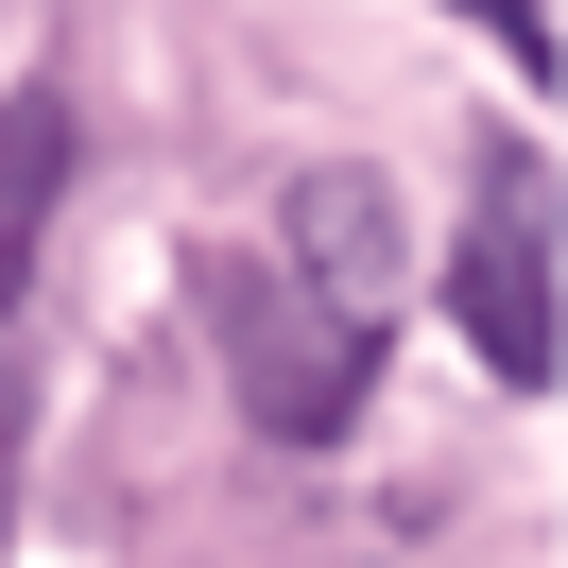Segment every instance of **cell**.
Returning a JSON list of instances; mask_svg holds the SVG:
<instances>
[{"label": "cell", "mask_w": 568, "mask_h": 568, "mask_svg": "<svg viewBox=\"0 0 568 568\" xmlns=\"http://www.w3.org/2000/svg\"><path fill=\"white\" fill-rule=\"evenodd\" d=\"M276 276H311L327 311H379V293H396V190L362 173V155L293 173V258H276ZM379 327H396V311H379Z\"/></svg>", "instance_id": "cell-3"}, {"label": "cell", "mask_w": 568, "mask_h": 568, "mask_svg": "<svg viewBox=\"0 0 568 568\" xmlns=\"http://www.w3.org/2000/svg\"><path fill=\"white\" fill-rule=\"evenodd\" d=\"M190 311H207V362L276 448H345L362 396H379V311H327L276 258H190Z\"/></svg>", "instance_id": "cell-1"}, {"label": "cell", "mask_w": 568, "mask_h": 568, "mask_svg": "<svg viewBox=\"0 0 568 568\" xmlns=\"http://www.w3.org/2000/svg\"><path fill=\"white\" fill-rule=\"evenodd\" d=\"M52 207H70V104H52V87H18V104H0V311L36 293Z\"/></svg>", "instance_id": "cell-4"}, {"label": "cell", "mask_w": 568, "mask_h": 568, "mask_svg": "<svg viewBox=\"0 0 568 568\" xmlns=\"http://www.w3.org/2000/svg\"><path fill=\"white\" fill-rule=\"evenodd\" d=\"M448 18H465V36H483L517 87H551V0H448Z\"/></svg>", "instance_id": "cell-5"}, {"label": "cell", "mask_w": 568, "mask_h": 568, "mask_svg": "<svg viewBox=\"0 0 568 568\" xmlns=\"http://www.w3.org/2000/svg\"><path fill=\"white\" fill-rule=\"evenodd\" d=\"M448 311H465V345H483V379L551 396V311H568V293H551V155H534V139H499L483 190H465Z\"/></svg>", "instance_id": "cell-2"}]
</instances>
